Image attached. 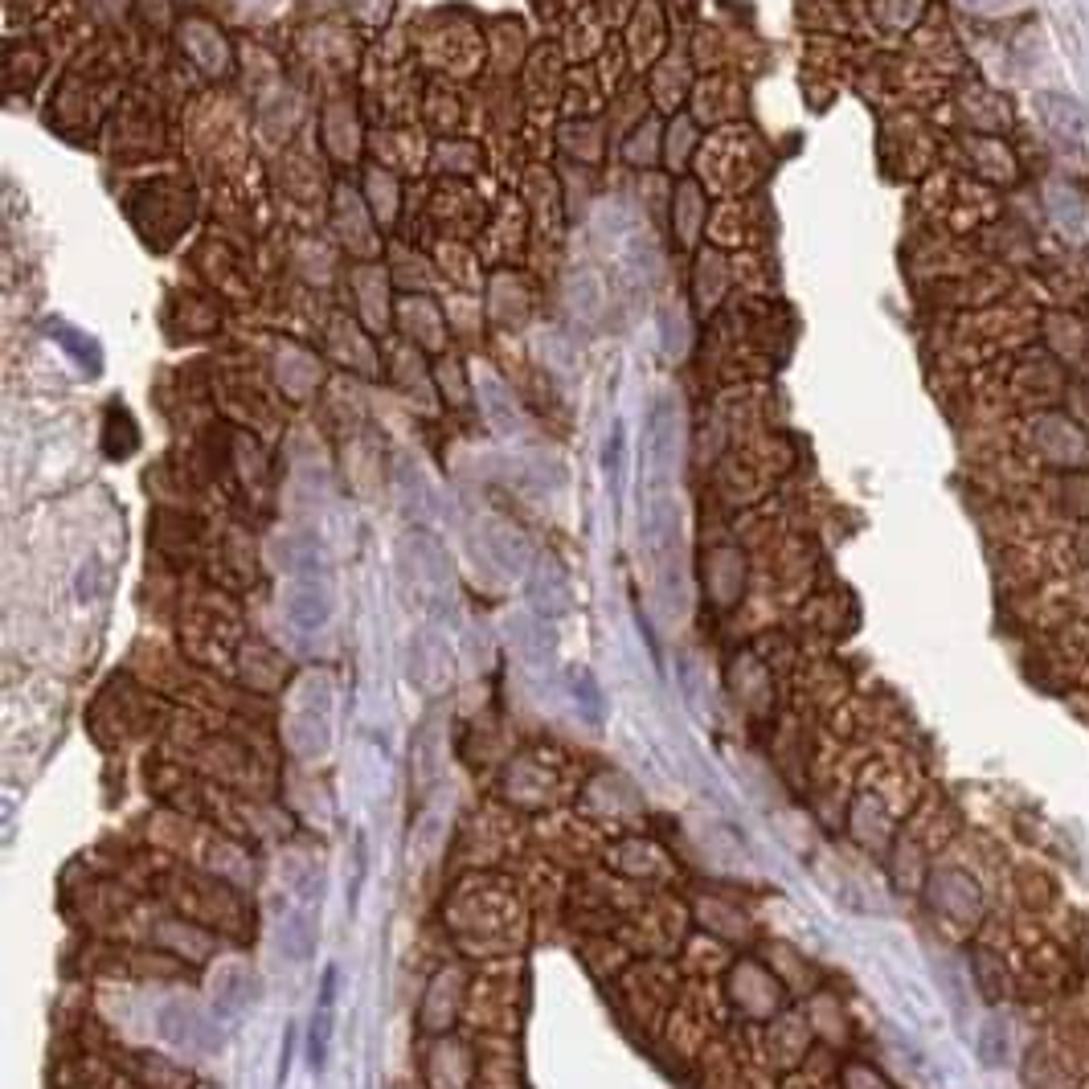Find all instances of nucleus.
Listing matches in <instances>:
<instances>
[{"label": "nucleus", "instance_id": "obj_1", "mask_svg": "<svg viewBox=\"0 0 1089 1089\" xmlns=\"http://www.w3.org/2000/svg\"><path fill=\"white\" fill-rule=\"evenodd\" d=\"M287 742L299 758H320L328 750L332 729H328V680L324 676L303 680V696L287 721Z\"/></svg>", "mask_w": 1089, "mask_h": 1089}, {"label": "nucleus", "instance_id": "obj_2", "mask_svg": "<svg viewBox=\"0 0 1089 1089\" xmlns=\"http://www.w3.org/2000/svg\"><path fill=\"white\" fill-rule=\"evenodd\" d=\"M156 1036L181 1053H217L222 1049V1028H217L201 1008L168 999L156 1012Z\"/></svg>", "mask_w": 1089, "mask_h": 1089}, {"label": "nucleus", "instance_id": "obj_3", "mask_svg": "<svg viewBox=\"0 0 1089 1089\" xmlns=\"http://www.w3.org/2000/svg\"><path fill=\"white\" fill-rule=\"evenodd\" d=\"M406 574L426 590V602L430 606H443L455 590V574H451V557L447 549L426 537V533H414L406 541Z\"/></svg>", "mask_w": 1089, "mask_h": 1089}, {"label": "nucleus", "instance_id": "obj_4", "mask_svg": "<svg viewBox=\"0 0 1089 1089\" xmlns=\"http://www.w3.org/2000/svg\"><path fill=\"white\" fill-rule=\"evenodd\" d=\"M283 611L291 619V627L299 631H320L332 619V598L328 586L320 578H291L287 594H283Z\"/></svg>", "mask_w": 1089, "mask_h": 1089}, {"label": "nucleus", "instance_id": "obj_5", "mask_svg": "<svg viewBox=\"0 0 1089 1089\" xmlns=\"http://www.w3.org/2000/svg\"><path fill=\"white\" fill-rule=\"evenodd\" d=\"M529 606H533V615L553 623L561 619L565 611H570V582H565V574L557 570V561H541L533 578H529Z\"/></svg>", "mask_w": 1089, "mask_h": 1089}, {"label": "nucleus", "instance_id": "obj_6", "mask_svg": "<svg viewBox=\"0 0 1089 1089\" xmlns=\"http://www.w3.org/2000/svg\"><path fill=\"white\" fill-rule=\"evenodd\" d=\"M676 402L672 398H660L651 406V418H647V459L660 475L672 471V459H676Z\"/></svg>", "mask_w": 1089, "mask_h": 1089}, {"label": "nucleus", "instance_id": "obj_7", "mask_svg": "<svg viewBox=\"0 0 1089 1089\" xmlns=\"http://www.w3.org/2000/svg\"><path fill=\"white\" fill-rule=\"evenodd\" d=\"M316 942H320V926H316L312 909H291L279 922L275 946H279V954L287 958V963H308V958L316 954Z\"/></svg>", "mask_w": 1089, "mask_h": 1089}, {"label": "nucleus", "instance_id": "obj_8", "mask_svg": "<svg viewBox=\"0 0 1089 1089\" xmlns=\"http://www.w3.org/2000/svg\"><path fill=\"white\" fill-rule=\"evenodd\" d=\"M263 995V983H258L246 967H226L222 975H217V987H213V1008L217 1016H242L254 999Z\"/></svg>", "mask_w": 1089, "mask_h": 1089}, {"label": "nucleus", "instance_id": "obj_9", "mask_svg": "<svg viewBox=\"0 0 1089 1089\" xmlns=\"http://www.w3.org/2000/svg\"><path fill=\"white\" fill-rule=\"evenodd\" d=\"M279 549H283L287 574H295V578H316L320 574V545L312 537H287Z\"/></svg>", "mask_w": 1089, "mask_h": 1089}, {"label": "nucleus", "instance_id": "obj_10", "mask_svg": "<svg viewBox=\"0 0 1089 1089\" xmlns=\"http://www.w3.org/2000/svg\"><path fill=\"white\" fill-rule=\"evenodd\" d=\"M488 545H492V561L500 565V570H508V574H520V570H525V561H529L525 537H516V533H508V529H488Z\"/></svg>", "mask_w": 1089, "mask_h": 1089}, {"label": "nucleus", "instance_id": "obj_11", "mask_svg": "<svg viewBox=\"0 0 1089 1089\" xmlns=\"http://www.w3.org/2000/svg\"><path fill=\"white\" fill-rule=\"evenodd\" d=\"M516 647L525 651V660L545 664V660L553 656V631H549V623H545V619H537V623H516Z\"/></svg>", "mask_w": 1089, "mask_h": 1089}, {"label": "nucleus", "instance_id": "obj_12", "mask_svg": "<svg viewBox=\"0 0 1089 1089\" xmlns=\"http://www.w3.org/2000/svg\"><path fill=\"white\" fill-rule=\"evenodd\" d=\"M570 696H574V705L590 717V721H602V713H606V701H602V692H598V680H594V672H586V668H574L570 672Z\"/></svg>", "mask_w": 1089, "mask_h": 1089}, {"label": "nucleus", "instance_id": "obj_13", "mask_svg": "<svg viewBox=\"0 0 1089 1089\" xmlns=\"http://www.w3.org/2000/svg\"><path fill=\"white\" fill-rule=\"evenodd\" d=\"M328 1036H332V1008H316V1016H312V1036H308V1061H312V1069H324V1061H328Z\"/></svg>", "mask_w": 1089, "mask_h": 1089}, {"label": "nucleus", "instance_id": "obj_14", "mask_svg": "<svg viewBox=\"0 0 1089 1089\" xmlns=\"http://www.w3.org/2000/svg\"><path fill=\"white\" fill-rule=\"evenodd\" d=\"M479 398H484V410L496 418V430H512L516 426V410H512V402H508V394L500 389V381H484V389H479Z\"/></svg>", "mask_w": 1089, "mask_h": 1089}, {"label": "nucleus", "instance_id": "obj_15", "mask_svg": "<svg viewBox=\"0 0 1089 1089\" xmlns=\"http://www.w3.org/2000/svg\"><path fill=\"white\" fill-rule=\"evenodd\" d=\"M979 1053H983V1065L999 1069V1065H1008V1032L999 1020H991L983 1028V1040H979Z\"/></svg>", "mask_w": 1089, "mask_h": 1089}, {"label": "nucleus", "instance_id": "obj_16", "mask_svg": "<svg viewBox=\"0 0 1089 1089\" xmlns=\"http://www.w3.org/2000/svg\"><path fill=\"white\" fill-rule=\"evenodd\" d=\"M287 881L299 893V901H316L320 889H324V877H320L316 864H287Z\"/></svg>", "mask_w": 1089, "mask_h": 1089}, {"label": "nucleus", "instance_id": "obj_17", "mask_svg": "<svg viewBox=\"0 0 1089 1089\" xmlns=\"http://www.w3.org/2000/svg\"><path fill=\"white\" fill-rule=\"evenodd\" d=\"M291 1049H295V1028L283 1032V1061H279V1081L287 1077V1065H291Z\"/></svg>", "mask_w": 1089, "mask_h": 1089}]
</instances>
